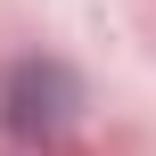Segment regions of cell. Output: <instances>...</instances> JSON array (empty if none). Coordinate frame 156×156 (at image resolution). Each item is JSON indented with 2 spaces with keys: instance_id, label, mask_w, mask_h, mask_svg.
Masks as SVG:
<instances>
[{
  "instance_id": "cell-1",
  "label": "cell",
  "mask_w": 156,
  "mask_h": 156,
  "mask_svg": "<svg viewBox=\"0 0 156 156\" xmlns=\"http://www.w3.org/2000/svg\"><path fill=\"white\" fill-rule=\"evenodd\" d=\"M8 99H16V132H58V123H66V99H74V82H66L58 66H25Z\"/></svg>"
}]
</instances>
